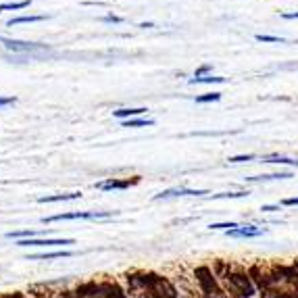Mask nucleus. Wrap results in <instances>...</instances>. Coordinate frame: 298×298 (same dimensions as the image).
Segmentation results:
<instances>
[{"label":"nucleus","instance_id":"f257e3e1","mask_svg":"<svg viewBox=\"0 0 298 298\" xmlns=\"http://www.w3.org/2000/svg\"><path fill=\"white\" fill-rule=\"evenodd\" d=\"M131 290H138L144 298H177L175 286L156 273H133L127 275Z\"/></svg>","mask_w":298,"mask_h":298},{"label":"nucleus","instance_id":"f03ea898","mask_svg":"<svg viewBox=\"0 0 298 298\" xmlns=\"http://www.w3.org/2000/svg\"><path fill=\"white\" fill-rule=\"evenodd\" d=\"M223 280H225V290L234 298H250V296H255V292H257L255 282H252L250 275L244 273V271H229Z\"/></svg>","mask_w":298,"mask_h":298},{"label":"nucleus","instance_id":"7ed1b4c3","mask_svg":"<svg viewBox=\"0 0 298 298\" xmlns=\"http://www.w3.org/2000/svg\"><path fill=\"white\" fill-rule=\"evenodd\" d=\"M194 278L200 284V290H202V294L206 298H227L225 290L217 284V275H215L213 269H209V267H198L194 271Z\"/></svg>","mask_w":298,"mask_h":298},{"label":"nucleus","instance_id":"20e7f679","mask_svg":"<svg viewBox=\"0 0 298 298\" xmlns=\"http://www.w3.org/2000/svg\"><path fill=\"white\" fill-rule=\"evenodd\" d=\"M117 215V211H75V213H61L52 217H44L42 223H55V221H75V219H102Z\"/></svg>","mask_w":298,"mask_h":298},{"label":"nucleus","instance_id":"39448f33","mask_svg":"<svg viewBox=\"0 0 298 298\" xmlns=\"http://www.w3.org/2000/svg\"><path fill=\"white\" fill-rule=\"evenodd\" d=\"M67 244H73L71 238H28V240H19L17 246H42V248H48V246H67Z\"/></svg>","mask_w":298,"mask_h":298},{"label":"nucleus","instance_id":"423d86ee","mask_svg":"<svg viewBox=\"0 0 298 298\" xmlns=\"http://www.w3.org/2000/svg\"><path fill=\"white\" fill-rule=\"evenodd\" d=\"M140 181V177H133V179H104V181H98L96 183V188L98 190H104V192H111V190H127L131 186H136V183Z\"/></svg>","mask_w":298,"mask_h":298},{"label":"nucleus","instance_id":"0eeeda50","mask_svg":"<svg viewBox=\"0 0 298 298\" xmlns=\"http://www.w3.org/2000/svg\"><path fill=\"white\" fill-rule=\"evenodd\" d=\"M3 44L13 52H40L48 50L44 44H32V42H19V40H3Z\"/></svg>","mask_w":298,"mask_h":298},{"label":"nucleus","instance_id":"6e6552de","mask_svg":"<svg viewBox=\"0 0 298 298\" xmlns=\"http://www.w3.org/2000/svg\"><path fill=\"white\" fill-rule=\"evenodd\" d=\"M265 232L267 229L257 227V225H240L236 229H229V232H225V234H227V238H259Z\"/></svg>","mask_w":298,"mask_h":298},{"label":"nucleus","instance_id":"1a4fd4ad","mask_svg":"<svg viewBox=\"0 0 298 298\" xmlns=\"http://www.w3.org/2000/svg\"><path fill=\"white\" fill-rule=\"evenodd\" d=\"M202 194H209L206 190H190V188H171L165 190L154 196V200H163V198H173V196H202Z\"/></svg>","mask_w":298,"mask_h":298},{"label":"nucleus","instance_id":"9d476101","mask_svg":"<svg viewBox=\"0 0 298 298\" xmlns=\"http://www.w3.org/2000/svg\"><path fill=\"white\" fill-rule=\"evenodd\" d=\"M75 252L71 250H57V252H40V255H30L28 261H52V259H69Z\"/></svg>","mask_w":298,"mask_h":298},{"label":"nucleus","instance_id":"9b49d317","mask_svg":"<svg viewBox=\"0 0 298 298\" xmlns=\"http://www.w3.org/2000/svg\"><path fill=\"white\" fill-rule=\"evenodd\" d=\"M144 113H146V109H117V111H113L115 117L121 119V121L133 119V117H142Z\"/></svg>","mask_w":298,"mask_h":298},{"label":"nucleus","instance_id":"f8f14e48","mask_svg":"<svg viewBox=\"0 0 298 298\" xmlns=\"http://www.w3.org/2000/svg\"><path fill=\"white\" fill-rule=\"evenodd\" d=\"M75 198H82V194L79 192H69V194H57V196H42V198H38V202L50 204V202H65V200H75Z\"/></svg>","mask_w":298,"mask_h":298},{"label":"nucleus","instance_id":"ddd939ff","mask_svg":"<svg viewBox=\"0 0 298 298\" xmlns=\"http://www.w3.org/2000/svg\"><path fill=\"white\" fill-rule=\"evenodd\" d=\"M290 171H280V173H267V175H255V177H246L248 181H273V179H290Z\"/></svg>","mask_w":298,"mask_h":298},{"label":"nucleus","instance_id":"4468645a","mask_svg":"<svg viewBox=\"0 0 298 298\" xmlns=\"http://www.w3.org/2000/svg\"><path fill=\"white\" fill-rule=\"evenodd\" d=\"M46 19V15H23V17H15V19H11L7 25L9 28H13V25H19V23H38V21H44Z\"/></svg>","mask_w":298,"mask_h":298},{"label":"nucleus","instance_id":"2eb2a0df","mask_svg":"<svg viewBox=\"0 0 298 298\" xmlns=\"http://www.w3.org/2000/svg\"><path fill=\"white\" fill-rule=\"evenodd\" d=\"M123 127H150L154 125V119H146V117H133V119H125L121 121Z\"/></svg>","mask_w":298,"mask_h":298},{"label":"nucleus","instance_id":"dca6fc26","mask_svg":"<svg viewBox=\"0 0 298 298\" xmlns=\"http://www.w3.org/2000/svg\"><path fill=\"white\" fill-rule=\"evenodd\" d=\"M263 163H278V165H294V167H298V160H294V158H288V156H280V154L263 156Z\"/></svg>","mask_w":298,"mask_h":298},{"label":"nucleus","instance_id":"f3484780","mask_svg":"<svg viewBox=\"0 0 298 298\" xmlns=\"http://www.w3.org/2000/svg\"><path fill=\"white\" fill-rule=\"evenodd\" d=\"M225 77H219V75H202V77H192L190 79V86H196V84H223Z\"/></svg>","mask_w":298,"mask_h":298},{"label":"nucleus","instance_id":"a211bd4d","mask_svg":"<svg viewBox=\"0 0 298 298\" xmlns=\"http://www.w3.org/2000/svg\"><path fill=\"white\" fill-rule=\"evenodd\" d=\"M32 5V0H21V3H5L0 5V11H21V9H28Z\"/></svg>","mask_w":298,"mask_h":298},{"label":"nucleus","instance_id":"6ab92c4d","mask_svg":"<svg viewBox=\"0 0 298 298\" xmlns=\"http://www.w3.org/2000/svg\"><path fill=\"white\" fill-rule=\"evenodd\" d=\"M219 98H221V92H211V94L196 96V102H198V104H206V102H217Z\"/></svg>","mask_w":298,"mask_h":298},{"label":"nucleus","instance_id":"aec40b11","mask_svg":"<svg viewBox=\"0 0 298 298\" xmlns=\"http://www.w3.org/2000/svg\"><path fill=\"white\" fill-rule=\"evenodd\" d=\"M244 196H248V192H223V194H213V196H209L211 200H219V198H244Z\"/></svg>","mask_w":298,"mask_h":298},{"label":"nucleus","instance_id":"412c9836","mask_svg":"<svg viewBox=\"0 0 298 298\" xmlns=\"http://www.w3.org/2000/svg\"><path fill=\"white\" fill-rule=\"evenodd\" d=\"M257 40H259V42H267V44H284V38H280V36H265V34H259Z\"/></svg>","mask_w":298,"mask_h":298},{"label":"nucleus","instance_id":"4be33fe9","mask_svg":"<svg viewBox=\"0 0 298 298\" xmlns=\"http://www.w3.org/2000/svg\"><path fill=\"white\" fill-rule=\"evenodd\" d=\"M211 229H225V232H229V229H236V227H240L238 223H213V225H209Z\"/></svg>","mask_w":298,"mask_h":298},{"label":"nucleus","instance_id":"5701e85b","mask_svg":"<svg viewBox=\"0 0 298 298\" xmlns=\"http://www.w3.org/2000/svg\"><path fill=\"white\" fill-rule=\"evenodd\" d=\"M255 154H240V156H229V163H244V160H252Z\"/></svg>","mask_w":298,"mask_h":298},{"label":"nucleus","instance_id":"b1692460","mask_svg":"<svg viewBox=\"0 0 298 298\" xmlns=\"http://www.w3.org/2000/svg\"><path fill=\"white\" fill-rule=\"evenodd\" d=\"M211 69H213V65H211V63L202 65V67L198 69V71H196V75H194V77H202V75H209V71H211Z\"/></svg>","mask_w":298,"mask_h":298},{"label":"nucleus","instance_id":"393cba45","mask_svg":"<svg viewBox=\"0 0 298 298\" xmlns=\"http://www.w3.org/2000/svg\"><path fill=\"white\" fill-rule=\"evenodd\" d=\"M15 102H17L15 96H0V109H3V106H9V104H15Z\"/></svg>","mask_w":298,"mask_h":298},{"label":"nucleus","instance_id":"a878e982","mask_svg":"<svg viewBox=\"0 0 298 298\" xmlns=\"http://www.w3.org/2000/svg\"><path fill=\"white\" fill-rule=\"evenodd\" d=\"M280 206H298V196H296V198H286V200H282Z\"/></svg>","mask_w":298,"mask_h":298},{"label":"nucleus","instance_id":"bb28decb","mask_svg":"<svg viewBox=\"0 0 298 298\" xmlns=\"http://www.w3.org/2000/svg\"><path fill=\"white\" fill-rule=\"evenodd\" d=\"M102 21L104 23H121L123 19L121 17H115V15H106V17H102Z\"/></svg>","mask_w":298,"mask_h":298},{"label":"nucleus","instance_id":"cd10ccee","mask_svg":"<svg viewBox=\"0 0 298 298\" xmlns=\"http://www.w3.org/2000/svg\"><path fill=\"white\" fill-rule=\"evenodd\" d=\"M261 211H265V213H273V211H280V204H271V206H263Z\"/></svg>","mask_w":298,"mask_h":298},{"label":"nucleus","instance_id":"c85d7f7f","mask_svg":"<svg viewBox=\"0 0 298 298\" xmlns=\"http://www.w3.org/2000/svg\"><path fill=\"white\" fill-rule=\"evenodd\" d=\"M275 298H298L296 294H292V292H284V294H278Z\"/></svg>","mask_w":298,"mask_h":298}]
</instances>
